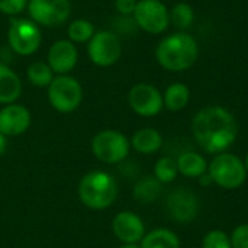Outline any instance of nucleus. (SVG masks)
Returning a JSON list of instances; mask_svg holds the SVG:
<instances>
[{
	"instance_id": "7ed1b4c3",
	"label": "nucleus",
	"mask_w": 248,
	"mask_h": 248,
	"mask_svg": "<svg viewBox=\"0 0 248 248\" xmlns=\"http://www.w3.org/2000/svg\"><path fill=\"white\" fill-rule=\"evenodd\" d=\"M77 193L86 208L103 211L113 205L118 196V182L108 171L93 170L81 177Z\"/></svg>"
},
{
	"instance_id": "423d86ee",
	"label": "nucleus",
	"mask_w": 248,
	"mask_h": 248,
	"mask_svg": "<svg viewBox=\"0 0 248 248\" xmlns=\"http://www.w3.org/2000/svg\"><path fill=\"white\" fill-rule=\"evenodd\" d=\"M46 96L51 108L58 113H71L83 102V87L80 81L70 76H55L46 87Z\"/></svg>"
},
{
	"instance_id": "b1692460",
	"label": "nucleus",
	"mask_w": 248,
	"mask_h": 248,
	"mask_svg": "<svg viewBox=\"0 0 248 248\" xmlns=\"http://www.w3.org/2000/svg\"><path fill=\"white\" fill-rule=\"evenodd\" d=\"M193 20H195V10L186 1L176 3L170 9V23H173L179 31L186 32V29L192 26Z\"/></svg>"
},
{
	"instance_id": "a878e982",
	"label": "nucleus",
	"mask_w": 248,
	"mask_h": 248,
	"mask_svg": "<svg viewBox=\"0 0 248 248\" xmlns=\"http://www.w3.org/2000/svg\"><path fill=\"white\" fill-rule=\"evenodd\" d=\"M202 248H232L231 238L222 230H212L203 237Z\"/></svg>"
},
{
	"instance_id": "2eb2a0df",
	"label": "nucleus",
	"mask_w": 248,
	"mask_h": 248,
	"mask_svg": "<svg viewBox=\"0 0 248 248\" xmlns=\"http://www.w3.org/2000/svg\"><path fill=\"white\" fill-rule=\"evenodd\" d=\"M112 231L122 244H140L147 234L144 221L132 211L116 214L112 219Z\"/></svg>"
},
{
	"instance_id": "412c9836",
	"label": "nucleus",
	"mask_w": 248,
	"mask_h": 248,
	"mask_svg": "<svg viewBox=\"0 0 248 248\" xmlns=\"http://www.w3.org/2000/svg\"><path fill=\"white\" fill-rule=\"evenodd\" d=\"M161 187L163 185L154 176H147L135 183L132 195L135 201H138L140 203L148 205L157 201V198L161 193Z\"/></svg>"
},
{
	"instance_id": "393cba45",
	"label": "nucleus",
	"mask_w": 248,
	"mask_h": 248,
	"mask_svg": "<svg viewBox=\"0 0 248 248\" xmlns=\"http://www.w3.org/2000/svg\"><path fill=\"white\" fill-rule=\"evenodd\" d=\"M179 176V169H177V161L173 157H161L155 161L154 164V177L161 183V185H169L173 183Z\"/></svg>"
},
{
	"instance_id": "4be33fe9",
	"label": "nucleus",
	"mask_w": 248,
	"mask_h": 248,
	"mask_svg": "<svg viewBox=\"0 0 248 248\" xmlns=\"http://www.w3.org/2000/svg\"><path fill=\"white\" fill-rule=\"evenodd\" d=\"M55 74L51 70V67L46 64V61H35L32 64H29V67L26 68V78L28 81L39 89L48 87L51 84V81L54 80Z\"/></svg>"
},
{
	"instance_id": "f257e3e1",
	"label": "nucleus",
	"mask_w": 248,
	"mask_h": 248,
	"mask_svg": "<svg viewBox=\"0 0 248 248\" xmlns=\"http://www.w3.org/2000/svg\"><path fill=\"white\" fill-rule=\"evenodd\" d=\"M192 134L208 154L225 153L238 137V124L231 110L212 105L201 109L192 121Z\"/></svg>"
},
{
	"instance_id": "dca6fc26",
	"label": "nucleus",
	"mask_w": 248,
	"mask_h": 248,
	"mask_svg": "<svg viewBox=\"0 0 248 248\" xmlns=\"http://www.w3.org/2000/svg\"><path fill=\"white\" fill-rule=\"evenodd\" d=\"M22 94V80L9 65L0 62V105L16 103Z\"/></svg>"
},
{
	"instance_id": "4468645a",
	"label": "nucleus",
	"mask_w": 248,
	"mask_h": 248,
	"mask_svg": "<svg viewBox=\"0 0 248 248\" xmlns=\"http://www.w3.org/2000/svg\"><path fill=\"white\" fill-rule=\"evenodd\" d=\"M32 124L29 109L20 103H9L0 108V132L4 137H19Z\"/></svg>"
},
{
	"instance_id": "f03ea898",
	"label": "nucleus",
	"mask_w": 248,
	"mask_h": 248,
	"mask_svg": "<svg viewBox=\"0 0 248 248\" xmlns=\"http://www.w3.org/2000/svg\"><path fill=\"white\" fill-rule=\"evenodd\" d=\"M199 57V44L187 32L179 31L164 36L155 48L157 62L167 71L180 73L193 67Z\"/></svg>"
},
{
	"instance_id": "6e6552de",
	"label": "nucleus",
	"mask_w": 248,
	"mask_h": 248,
	"mask_svg": "<svg viewBox=\"0 0 248 248\" xmlns=\"http://www.w3.org/2000/svg\"><path fill=\"white\" fill-rule=\"evenodd\" d=\"M132 19L144 32L160 35L170 26V10L161 0H138Z\"/></svg>"
},
{
	"instance_id": "bb28decb",
	"label": "nucleus",
	"mask_w": 248,
	"mask_h": 248,
	"mask_svg": "<svg viewBox=\"0 0 248 248\" xmlns=\"http://www.w3.org/2000/svg\"><path fill=\"white\" fill-rule=\"evenodd\" d=\"M26 6L28 0H0V13L16 17L20 16L23 10H26Z\"/></svg>"
},
{
	"instance_id": "cd10ccee",
	"label": "nucleus",
	"mask_w": 248,
	"mask_h": 248,
	"mask_svg": "<svg viewBox=\"0 0 248 248\" xmlns=\"http://www.w3.org/2000/svg\"><path fill=\"white\" fill-rule=\"evenodd\" d=\"M232 248H248V224L238 225L230 235Z\"/></svg>"
},
{
	"instance_id": "6ab92c4d",
	"label": "nucleus",
	"mask_w": 248,
	"mask_h": 248,
	"mask_svg": "<svg viewBox=\"0 0 248 248\" xmlns=\"http://www.w3.org/2000/svg\"><path fill=\"white\" fill-rule=\"evenodd\" d=\"M190 102V89L180 81L171 83L163 93V103L164 108L170 112H180L183 110Z\"/></svg>"
},
{
	"instance_id": "473e14b6",
	"label": "nucleus",
	"mask_w": 248,
	"mask_h": 248,
	"mask_svg": "<svg viewBox=\"0 0 248 248\" xmlns=\"http://www.w3.org/2000/svg\"><path fill=\"white\" fill-rule=\"evenodd\" d=\"M244 166H246V169H247V173H248V153H247V155H246V160H244Z\"/></svg>"
},
{
	"instance_id": "39448f33",
	"label": "nucleus",
	"mask_w": 248,
	"mask_h": 248,
	"mask_svg": "<svg viewBox=\"0 0 248 248\" xmlns=\"http://www.w3.org/2000/svg\"><path fill=\"white\" fill-rule=\"evenodd\" d=\"M208 173L217 186L227 190H235L241 187L248 174L244 161L227 151L217 154L212 158V161L208 164Z\"/></svg>"
},
{
	"instance_id": "c85d7f7f",
	"label": "nucleus",
	"mask_w": 248,
	"mask_h": 248,
	"mask_svg": "<svg viewBox=\"0 0 248 248\" xmlns=\"http://www.w3.org/2000/svg\"><path fill=\"white\" fill-rule=\"evenodd\" d=\"M138 0H115V9L121 16L129 17L134 15Z\"/></svg>"
},
{
	"instance_id": "2f4dec72",
	"label": "nucleus",
	"mask_w": 248,
	"mask_h": 248,
	"mask_svg": "<svg viewBox=\"0 0 248 248\" xmlns=\"http://www.w3.org/2000/svg\"><path fill=\"white\" fill-rule=\"evenodd\" d=\"M119 248H141L140 244H122Z\"/></svg>"
},
{
	"instance_id": "1a4fd4ad",
	"label": "nucleus",
	"mask_w": 248,
	"mask_h": 248,
	"mask_svg": "<svg viewBox=\"0 0 248 248\" xmlns=\"http://www.w3.org/2000/svg\"><path fill=\"white\" fill-rule=\"evenodd\" d=\"M122 55L121 38L112 31H96L87 42V57L97 67H112Z\"/></svg>"
},
{
	"instance_id": "aec40b11",
	"label": "nucleus",
	"mask_w": 248,
	"mask_h": 248,
	"mask_svg": "<svg viewBox=\"0 0 248 248\" xmlns=\"http://www.w3.org/2000/svg\"><path fill=\"white\" fill-rule=\"evenodd\" d=\"M141 248H180V238L169 228H157L144 235Z\"/></svg>"
},
{
	"instance_id": "a211bd4d",
	"label": "nucleus",
	"mask_w": 248,
	"mask_h": 248,
	"mask_svg": "<svg viewBox=\"0 0 248 248\" xmlns=\"http://www.w3.org/2000/svg\"><path fill=\"white\" fill-rule=\"evenodd\" d=\"M179 173L189 179H199L208 171V161L205 157L195 151H185L177 157Z\"/></svg>"
},
{
	"instance_id": "ddd939ff",
	"label": "nucleus",
	"mask_w": 248,
	"mask_h": 248,
	"mask_svg": "<svg viewBox=\"0 0 248 248\" xmlns=\"http://www.w3.org/2000/svg\"><path fill=\"white\" fill-rule=\"evenodd\" d=\"M78 62V49L77 45L70 39L55 41L46 54V64L51 67L55 76L70 74Z\"/></svg>"
},
{
	"instance_id": "9d476101",
	"label": "nucleus",
	"mask_w": 248,
	"mask_h": 248,
	"mask_svg": "<svg viewBox=\"0 0 248 248\" xmlns=\"http://www.w3.org/2000/svg\"><path fill=\"white\" fill-rule=\"evenodd\" d=\"M26 10L36 25L54 28L70 19L71 3L70 0H28Z\"/></svg>"
},
{
	"instance_id": "20e7f679",
	"label": "nucleus",
	"mask_w": 248,
	"mask_h": 248,
	"mask_svg": "<svg viewBox=\"0 0 248 248\" xmlns=\"http://www.w3.org/2000/svg\"><path fill=\"white\" fill-rule=\"evenodd\" d=\"M42 44L41 26L29 17H10L7 26V45L10 49L22 57L33 55Z\"/></svg>"
},
{
	"instance_id": "0eeeda50",
	"label": "nucleus",
	"mask_w": 248,
	"mask_h": 248,
	"mask_svg": "<svg viewBox=\"0 0 248 248\" xmlns=\"http://www.w3.org/2000/svg\"><path fill=\"white\" fill-rule=\"evenodd\" d=\"M131 141L125 134L116 129L99 131L92 140L93 155L105 164H118L128 158Z\"/></svg>"
},
{
	"instance_id": "f3484780",
	"label": "nucleus",
	"mask_w": 248,
	"mask_h": 248,
	"mask_svg": "<svg viewBox=\"0 0 248 248\" xmlns=\"http://www.w3.org/2000/svg\"><path fill=\"white\" fill-rule=\"evenodd\" d=\"M131 141V148L144 155L155 154L163 147V137L155 128H141L138 129Z\"/></svg>"
},
{
	"instance_id": "9b49d317",
	"label": "nucleus",
	"mask_w": 248,
	"mask_h": 248,
	"mask_svg": "<svg viewBox=\"0 0 248 248\" xmlns=\"http://www.w3.org/2000/svg\"><path fill=\"white\" fill-rule=\"evenodd\" d=\"M199 209V198L186 187H176L166 198V212L174 222L189 224L195 221Z\"/></svg>"
},
{
	"instance_id": "c756f323",
	"label": "nucleus",
	"mask_w": 248,
	"mask_h": 248,
	"mask_svg": "<svg viewBox=\"0 0 248 248\" xmlns=\"http://www.w3.org/2000/svg\"><path fill=\"white\" fill-rule=\"evenodd\" d=\"M198 180H199V183H201L202 186H209V185H212V183H214V182H212V177L209 176V173H208V171H206L205 174H202Z\"/></svg>"
},
{
	"instance_id": "f8f14e48",
	"label": "nucleus",
	"mask_w": 248,
	"mask_h": 248,
	"mask_svg": "<svg viewBox=\"0 0 248 248\" xmlns=\"http://www.w3.org/2000/svg\"><path fill=\"white\" fill-rule=\"evenodd\" d=\"M129 108L142 118L157 116L163 108V93L150 83H138L128 92Z\"/></svg>"
},
{
	"instance_id": "5701e85b",
	"label": "nucleus",
	"mask_w": 248,
	"mask_h": 248,
	"mask_svg": "<svg viewBox=\"0 0 248 248\" xmlns=\"http://www.w3.org/2000/svg\"><path fill=\"white\" fill-rule=\"evenodd\" d=\"M96 28L94 25L84 17L80 19H74L70 22L68 28H67V39H70L73 44H87L92 36L94 35Z\"/></svg>"
},
{
	"instance_id": "7c9ffc66",
	"label": "nucleus",
	"mask_w": 248,
	"mask_h": 248,
	"mask_svg": "<svg viewBox=\"0 0 248 248\" xmlns=\"http://www.w3.org/2000/svg\"><path fill=\"white\" fill-rule=\"evenodd\" d=\"M6 148H7V137H4V135L0 132V157L4 154Z\"/></svg>"
}]
</instances>
